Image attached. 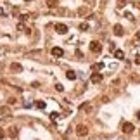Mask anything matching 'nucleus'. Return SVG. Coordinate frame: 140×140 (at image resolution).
I'll return each mask as SVG.
<instances>
[{
    "label": "nucleus",
    "instance_id": "obj_1",
    "mask_svg": "<svg viewBox=\"0 0 140 140\" xmlns=\"http://www.w3.org/2000/svg\"><path fill=\"white\" fill-rule=\"evenodd\" d=\"M90 50L94 54H99L100 50H102V45H100V42H92L90 43Z\"/></svg>",
    "mask_w": 140,
    "mask_h": 140
},
{
    "label": "nucleus",
    "instance_id": "obj_2",
    "mask_svg": "<svg viewBox=\"0 0 140 140\" xmlns=\"http://www.w3.org/2000/svg\"><path fill=\"white\" fill-rule=\"evenodd\" d=\"M76 133H78V137H85V135H88V128L85 126V125H80V126L76 128Z\"/></svg>",
    "mask_w": 140,
    "mask_h": 140
},
{
    "label": "nucleus",
    "instance_id": "obj_3",
    "mask_svg": "<svg viewBox=\"0 0 140 140\" xmlns=\"http://www.w3.org/2000/svg\"><path fill=\"white\" fill-rule=\"evenodd\" d=\"M55 31H57L59 35H66V33H68V26L59 23V24H55Z\"/></svg>",
    "mask_w": 140,
    "mask_h": 140
},
{
    "label": "nucleus",
    "instance_id": "obj_4",
    "mask_svg": "<svg viewBox=\"0 0 140 140\" xmlns=\"http://www.w3.org/2000/svg\"><path fill=\"white\" fill-rule=\"evenodd\" d=\"M52 55H54V57H62V55H64V50H62L61 47H54V49H52Z\"/></svg>",
    "mask_w": 140,
    "mask_h": 140
},
{
    "label": "nucleus",
    "instance_id": "obj_5",
    "mask_svg": "<svg viewBox=\"0 0 140 140\" xmlns=\"http://www.w3.org/2000/svg\"><path fill=\"white\" fill-rule=\"evenodd\" d=\"M90 81L92 83H100V81H102V74H100V73H94L90 76Z\"/></svg>",
    "mask_w": 140,
    "mask_h": 140
},
{
    "label": "nucleus",
    "instance_id": "obj_6",
    "mask_svg": "<svg viewBox=\"0 0 140 140\" xmlns=\"http://www.w3.org/2000/svg\"><path fill=\"white\" fill-rule=\"evenodd\" d=\"M112 31H114V35H116V37H121V35L125 33V31H123V26H121V24H114Z\"/></svg>",
    "mask_w": 140,
    "mask_h": 140
},
{
    "label": "nucleus",
    "instance_id": "obj_7",
    "mask_svg": "<svg viewBox=\"0 0 140 140\" xmlns=\"http://www.w3.org/2000/svg\"><path fill=\"white\" fill-rule=\"evenodd\" d=\"M133 130H135V126H133L132 123H123V132L125 133H132Z\"/></svg>",
    "mask_w": 140,
    "mask_h": 140
},
{
    "label": "nucleus",
    "instance_id": "obj_8",
    "mask_svg": "<svg viewBox=\"0 0 140 140\" xmlns=\"http://www.w3.org/2000/svg\"><path fill=\"white\" fill-rule=\"evenodd\" d=\"M9 135L12 137V138H16L17 137V128L16 126H9Z\"/></svg>",
    "mask_w": 140,
    "mask_h": 140
},
{
    "label": "nucleus",
    "instance_id": "obj_9",
    "mask_svg": "<svg viewBox=\"0 0 140 140\" xmlns=\"http://www.w3.org/2000/svg\"><path fill=\"white\" fill-rule=\"evenodd\" d=\"M114 57L116 59H125V52L123 50H114Z\"/></svg>",
    "mask_w": 140,
    "mask_h": 140
},
{
    "label": "nucleus",
    "instance_id": "obj_10",
    "mask_svg": "<svg viewBox=\"0 0 140 140\" xmlns=\"http://www.w3.org/2000/svg\"><path fill=\"white\" fill-rule=\"evenodd\" d=\"M92 69H94V71H100V69H104V62H97V64H94V66H92Z\"/></svg>",
    "mask_w": 140,
    "mask_h": 140
},
{
    "label": "nucleus",
    "instance_id": "obj_11",
    "mask_svg": "<svg viewBox=\"0 0 140 140\" xmlns=\"http://www.w3.org/2000/svg\"><path fill=\"white\" fill-rule=\"evenodd\" d=\"M66 78L73 81V80H76V73H74V71H68V73H66Z\"/></svg>",
    "mask_w": 140,
    "mask_h": 140
},
{
    "label": "nucleus",
    "instance_id": "obj_12",
    "mask_svg": "<svg viewBox=\"0 0 140 140\" xmlns=\"http://www.w3.org/2000/svg\"><path fill=\"white\" fill-rule=\"evenodd\" d=\"M57 4H59V0H47V7H50V9L55 7Z\"/></svg>",
    "mask_w": 140,
    "mask_h": 140
},
{
    "label": "nucleus",
    "instance_id": "obj_13",
    "mask_svg": "<svg viewBox=\"0 0 140 140\" xmlns=\"http://www.w3.org/2000/svg\"><path fill=\"white\" fill-rule=\"evenodd\" d=\"M35 106H37V107H38V109H45V106H47V104H45V102H43V100H38V102H37V104H35Z\"/></svg>",
    "mask_w": 140,
    "mask_h": 140
},
{
    "label": "nucleus",
    "instance_id": "obj_14",
    "mask_svg": "<svg viewBox=\"0 0 140 140\" xmlns=\"http://www.w3.org/2000/svg\"><path fill=\"white\" fill-rule=\"evenodd\" d=\"M11 68H12V71H21V69H23V68H21V64H17V62H14Z\"/></svg>",
    "mask_w": 140,
    "mask_h": 140
},
{
    "label": "nucleus",
    "instance_id": "obj_15",
    "mask_svg": "<svg viewBox=\"0 0 140 140\" xmlns=\"http://www.w3.org/2000/svg\"><path fill=\"white\" fill-rule=\"evenodd\" d=\"M50 120H52V121H57L59 120V112H50Z\"/></svg>",
    "mask_w": 140,
    "mask_h": 140
},
{
    "label": "nucleus",
    "instance_id": "obj_16",
    "mask_svg": "<svg viewBox=\"0 0 140 140\" xmlns=\"http://www.w3.org/2000/svg\"><path fill=\"white\" fill-rule=\"evenodd\" d=\"M80 29H81V31H87V29H88V23H81V24H80Z\"/></svg>",
    "mask_w": 140,
    "mask_h": 140
},
{
    "label": "nucleus",
    "instance_id": "obj_17",
    "mask_svg": "<svg viewBox=\"0 0 140 140\" xmlns=\"http://www.w3.org/2000/svg\"><path fill=\"white\" fill-rule=\"evenodd\" d=\"M26 19H28V14H23V16H19V21H21V23H24Z\"/></svg>",
    "mask_w": 140,
    "mask_h": 140
},
{
    "label": "nucleus",
    "instance_id": "obj_18",
    "mask_svg": "<svg viewBox=\"0 0 140 140\" xmlns=\"http://www.w3.org/2000/svg\"><path fill=\"white\" fill-rule=\"evenodd\" d=\"M55 90H57V92H62V90H64V87H62L61 83H57V85H55Z\"/></svg>",
    "mask_w": 140,
    "mask_h": 140
},
{
    "label": "nucleus",
    "instance_id": "obj_19",
    "mask_svg": "<svg viewBox=\"0 0 140 140\" xmlns=\"http://www.w3.org/2000/svg\"><path fill=\"white\" fill-rule=\"evenodd\" d=\"M125 17H126V19H130V21L133 19V16H132V14H130V12H125Z\"/></svg>",
    "mask_w": 140,
    "mask_h": 140
},
{
    "label": "nucleus",
    "instance_id": "obj_20",
    "mask_svg": "<svg viewBox=\"0 0 140 140\" xmlns=\"http://www.w3.org/2000/svg\"><path fill=\"white\" fill-rule=\"evenodd\" d=\"M5 137V132H4V128H0V138H4Z\"/></svg>",
    "mask_w": 140,
    "mask_h": 140
},
{
    "label": "nucleus",
    "instance_id": "obj_21",
    "mask_svg": "<svg viewBox=\"0 0 140 140\" xmlns=\"http://www.w3.org/2000/svg\"><path fill=\"white\" fill-rule=\"evenodd\" d=\"M17 29H19V31H23V29H24V26H23V23H19V24H17Z\"/></svg>",
    "mask_w": 140,
    "mask_h": 140
},
{
    "label": "nucleus",
    "instance_id": "obj_22",
    "mask_svg": "<svg viewBox=\"0 0 140 140\" xmlns=\"http://www.w3.org/2000/svg\"><path fill=\"white\" fill-rule=\"evenodd\" d=\"M9 104H11V106H12V104H16V99H14V97H11V99H9Z\"/></svg>",
    "mask_w": 140,
    "mask_h": 140
},
{
    "label": "nucleus",
    "instance_id": "obj_23",
    "mask_svg": "<svg viewBox=\"0 0 140 140\" xmlns=\"http://www.w3.org/2000/svg\"><path fill=\"white\" fill-rule=\"evenodd\" d=\"M135 64H138V66H140V55H137V59H135Z\"/></svg>",
    "mask_w": 140,
    "mask_h": 140
},
{
    "label": "nucleus",
    "instance_id": "obj_24",
    "mask_svg": "<svg viewBox=\"0 0 140 140\" xmlns=\"http://www.w3.org/2000/svg\"><path fill=\"white\" fill-rule=\"evenodd\" d=\"M118 5H120V7H123V5H125V0H120V2H118Z\"/></svg>",
    "mask_w": 140,
    "mask_h": 140
},
{
    "label": "nucleus",
    "instance_id": "obj_25",
    "mask_svg": "<svg viewBox=\"0 0 140 140\" xmlns=\"http://www.w3.org/2000/svg\"><path fill=\"white\" fill-rule=\"evenodd\" d=\"M137 118H138V120H140V111H138V112H137Z\"/></svg>",
    "mask_w": 140,
    "mask_h": 140
},
{
    "label": "nucleus",
    "instance_id": "obj_26",
    "mask_svg": "<svg viewBox=\"0 0 140 140\" xmlns=\"http://www.w3.org/2000/svg\"><path fill=\"white\" fill-rule=\"evenodd\" d=\"M137 7H138V9H140V2H138V4H137Z\"/></svg>",
    "mask_w": 140,
    "mask_h": 140
},
{
    "label": "nucleus",
    "instance_id": "obj_27",
    "mask_svg": "<svg viewBox=\"0 0 140 140\" xmlns=\"http://www.w3.org/2000/svg\"><path fill=\"white\" fill-rule=\"evenodd\" d=\"M24 2H29V0H24Z\"/></svg>",
    "mask_w": 140,
    "mask_h": 140
}]
</instances>
